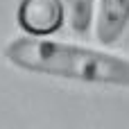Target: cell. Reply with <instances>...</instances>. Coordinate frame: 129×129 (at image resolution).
<instances>
[{
  "label": "cell",
  "instance_id": "6da1fadb",
  "mask_svg": "<svg viewBox=\"0 0 129 129\" xmlns=\"http://www.w3.org/2000/svg\"><path fill=\"white\" fill-rule=\"evenodd\" d=\"M2 54L14 68L32 75L129 88V59L113 52L23 34L9 41Z\"/></svg>",
  "mask_w": 129,
  "mask_h": 129
},
{
  "label": "cell",
  "instance_id": "7a4b0ae2",
  "mask_svg": "<svg viewBox=\"0 0 129 129\" xmlns=\"http://www.w3.org/2000/svg\"><path fill=\"white\" fill-rule=\"evenodd\" d=\"M66 20L63 0H20L16 9V23L23 34L50 36Z\"/></svg>",
  "mask_w": 129,
  "mask_h": 129
},
{
  "label": "cell",
  "instance_id": "3957f363",
  "mask_svg": "<svg viewBox=\"0 0 129 129\" xmlns=\"http://www.w3.org/2000/svg\"><path fill=\"white\" fill-rule=\"evenodd\" d=\"M129 25V0H98L93 32L100 45H116Z\"/></svg>",
  "mask_w": 129,
  "mask_h": 129
},
{
  "label": "cell",
  "instance_id": "277c9868",
  "mask_svg": "<svg viewBox=\"0 0 129 129\" xmlns=\"http://www.w3.org/2000/svg\"><path fill=\"white\" fill-rule=\"evenodd\" d=\"M63 9L68 27L79 36L88 34L95 20V0H63Z\"/></svg>",
  "mask_w": 129,
  "mask_h": 129
}]
</instances>
